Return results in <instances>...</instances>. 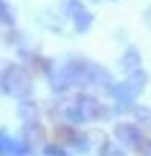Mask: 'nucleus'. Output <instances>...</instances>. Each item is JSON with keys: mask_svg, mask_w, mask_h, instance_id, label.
I'll return each mask as SVG.
<instances>
[{"mask_svg": "<svg viewBox=\"0 0 151 156\" xmlns=\"http://www.w3.org/2000/svg\"><path fill=\"white\" fill-rule=\"evenodd\" d=\"M0 23L8 26V28L16 26V10H13V5L8 0H0Z\"/></svg>", "mask_w": 151, "mask_h": 156, "instance_id": "nucleus-14", "label": "nucleus"}, {"mask_svg": "<svg viewBox=\"0 0 151 156\" xmlns=\"http://www.w3.org/2000/svg\"><path fill=\"white\" fill-rule=\"evenodd\" d=\"M38 21H41V26H46V28H51V31H62V21H56V16L51 10H41Z\"/></svg>", "mask_w": 151, "mask_h": 156, "instance_id": "nucleus-16", "label": "nucleus"}, {"mask_svg": "<svg viewBox=\"0 0 151 156\" xmlns=\"http://www.w3.org/2000/svg\"><path fill=\"white\" fill-rule=\"evenodd\" d=\"M18 115H21L23 123L28 120H38V105L31 97H26V100H18Z\"/></svg>", "mask_w": 151, "mask_h": 156, "instance_id": "nucleus-13", "label": "nucleus"}, {"mask_svg": "<svg viewBox=\"0 0 151 156\" xmlns=\"http://www.w3.org/2000/svg\"><path fill=\"white\" fill-rule=\"evenodd\" d=\"M87 84L90 87H97V90H105V92H110L113 90V77H110V72L105 67H100V64L90 62L87 64Z\"/></svg>", "mask_w": 151, "mask_h": 156, "instance_id": "nucleus-7", "label": "nucleus"}, {"mask_svg": "<svg viewBox=\"0 0 151 156\" xmlns=\"http://www.w3.org/2000/svg\"><path fill=\"white\" fill-rule=\"evenodd\" d=\"M126 84H128L131 90H133L136 95H141L143 90H146V84H149V74H146V72H143V69L138 67V69H133V72H131V74L126 77Z\"/></svg>", "mask_w": 151, "mask_h": 156, "instance_id": "nucleus-12", "label": "nucleus"}, {"mask_svg": "<svg viewBox=\"0 0 151 156\" xmlns=\"http://www.w3.org/2000/svg\"><path fill=\"white\" fill-rule=\"evenodd\" d=\"M110 95H113V100H115V108H113L115 113H128V110H133V108H136V102H133V100H136L138 95H136L133 90L126 84V80H123L120 84H113Z\"/></svg>", "mask_w": 151, "mask_h": 156, "instance_id": "nucleus-6", "label": "nucleus"}, {"mask_svg": "<svg viewBox=\"0 0 151 156\" xmlns=\"http://www.w3.org/2000/svg\"><path fill=\"white\" fill-rule=\"evenodd\" d=\"M138 154H141V156H151V138H143V144H141V148H138Z\"/></svg>", "mask_w": 151, "mask_h": 156, "instance_id": "nucleus-19", "label": "nucleus"}, {"mask_svg": "<svg viewBox=\"0 0 151 156\" xmlns=\"http://www.w3.org/2000/svg\"><path fill=\"white\" fill-rule=\"evenodd\" d=\"M113 133H115V138L120 141V146L131 148V151H138L141 144H143V133H141V128L136 126V123H118Z\"/></svg>", "mask_w": 151, "mask_h": 156, "instance_id": "nucleus-4", "label": "nucleus"}, {"mask_svg": "<svg viewBox=\"0 0 151 156\" xmlns=\"http://www.w3.org/2000/svg\"><path fill=\"white\" fill-rule=\"evenodd\" d=\"M77 105H80L82 110H84V115H87V120H108L110 115L115 113V110H110V108H105L97 97H92V95H80L77 97Z\"/></svg>", "mask_w": 151, "mask_h": 156, "instance_id": "nucleus-5", "label": "nucleus"}, {"mask_svg": "<svg viewBox=\"0 0 151 156\" xmlns=\"http://www.w3.org/2000/svg\"><path fill=\"white\" fill-rule=\"evenodd\" d=\"M0 92L16 97V100H26L34 95V80H31L28 69L21 64H8L0 72Z\"/></svg>", "mask_w": 151, "mask_h": 156, "instance_id": "nucleus-1", "label": "nucleus"}, {"mask_svg": "<svg viewBox=\"0 0 151 156\" xmlns=\"http://www.w3.org/2000/svg\"><path fill=\"white\" fill-rule=\"evenodd\" d=\"M92 3H97V0H92Z\"/></svg>", "mask_w": 151, "mask_h": 156, "instance_id": "nucleus-21", "label": "nucleus"}, {"mask_svg": "<svg viewBox=\"0 0 151 156\" xmlns=\"http://www.w3.org/2000/svg\"><path fill=\"white\" fill-rule=\"evenodd\" d=\"M62 118H64V123H69V126H82V123H87V115H84V110L77 105V102H72V105H67L62 110Z\"/></svg>", "mask_w": 151, "mask_h": 156, "instance_id": "nucleus-11", "label": "nucleus"}, {"mask_svg": "<svg viewBox=\"0 0 151 156\" xmlns=\"http://www.w3.org/2000/svg\"><path fill=\"white\" fill-rule=\"evenodd\" d=\"M41 154H44V156H69L59 144H44V146H41Z\"/></svg>", "mask_w": 151, "mask_h": 156, "instance_id": "nucleus-18", "label": "nucleus"}, {"mask_svg": "<svg viewBox=\"0 0 151 156\" xmlns=\"http://www.w3.org/2000/svg\"><path fill=\"white\" fill-rule=\"evenodd\" d=\"M21 138L31 148H38V146H44V141H46V131H44V126L38 120H28V123H23V128H21Z\"/></svg>", "mask_w": 151, "mask_h": 156, "instance_id": "nucleus-9", "label": "nucleus"}, {"mask_svg": "<svg viewBox=\"0 0 151 156\" xmlns=\"http://www.w3.org/2000/svg\"><path fill=\"white\" fill-rule=\"evenodd\" d=\"M143 18H146V23H149V28H151V5L146 8V13H143Z\"/></svg>", "mask_w": 151, "mask_h": 156, "instance_id": "nucleus-20", "label": "nucleus"}, {"mask_svg": "<svg viewBox=\"0 0 151 156\" xmlns=\"http://www.w3.org/2000/svg\"><path fill=\"white\" fill-rule=\"evenodd\" d=\"M100 156H126V151H123L118 144H113V141H105V144L100 146Z\"/></svg>", "mask_w": 151, "mask_h": 156, "instance_id": "nucleus-17", "label": "nucleus"}, {"mask_svg": "<svg viewBox=\"0 0 151 156\" xmlns=\"http://www.w3.org/2000/svg\"><path fill=\"white\" fill-rule=\"evenodd\" d=\"M118 64H120V69H123L126 74H131L133 69H138V67H141V51L136 49V46H128V49H126V54L120 56V62H118Z\"/></svg>", "mask_w": 151, "mask_h": 156, "instance_id": "nucleus-10", "label": "nucleus"}, {"mask_svg": "<svg viewBox=\"0 0 151 156\" xmlns=\"http://www.w3.org/2000/svg\"><path fill=\"white\" fill-rule=\"evenodd\" d=\"M56 133L64 138V144H67L69 148H74V151H80V154H87L90 151V138H87V136H82V133H77L74 126H69V123H67V126H62Z\"/></svg>", "mask_w": 151, "mask_h": 156, "instance_id": "nucleus-8", "label": "nucleus"}, {"mask_svg": "<svg viewBox=\"0 0 151 156\" xmlns=\"http://www.w3.org/2000/svg\"><path fill=\"white\" fill-rule=\"evenodd\" d=\"M131 113L136 115V120H138L141 128H149V131H151V110H149L146 105H136Z\"/></svg>", "mask_w": 151, "mask_h": 156, "instance_id": "nucleus-15", "label": "nucleus"}, {"mask_svg": "<svg viewBox=\"0 0 151 156\" xmlns=\"http://www.w3.org/2000/svg\"><path fill=\"white\" fill-rule=\"evenodd\" d=\"M64 13L69 16L74 31H80V34H87L90 31V26H92V13L84 8L80 0H64Z\"/></svg>", "mask_w": 151, "mask_h": 156, "instance_id": "nucleus-3", "label": "nucleus"}, {"mask_svg": "<svg viewBox=\"0 0 151 156\" xmlns=\"http://www.w3.org/2000/svg\"><path fill=\"white\" fill-rule=\"evenodd\" d=\"M41 69H44V74H46V80H49L51 92L62 95V92H67L69 87H74V82H72V77H69V72H67V67H64V64L59 67V64L49 62V59H44Z\"/></svg>", "mask_w": 151, "mask_h": 156, "instance_id": "nucleus-2", "label": "nucleus"}]
</instances>
